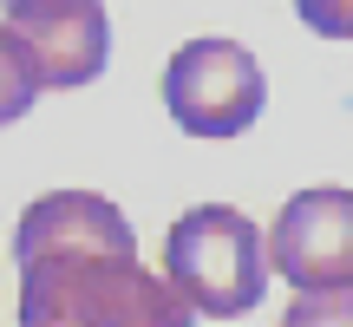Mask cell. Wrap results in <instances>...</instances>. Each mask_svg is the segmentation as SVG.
<instances>
[{
	"mask_svg": "<svg viewBox=\"0 0 353 327\" xmlns=\"http://www.w3.org/2000/svg\"><path fill=\"white\" fill-rule=\"evenodd\" d=\"M20 327H196V308L138 262L125 210L92 190L26 203L13 229Z\"/></svg>",
	"mask_w": 353,
	"mask_h": 327,
	"instance_id": "cell-1",
	"label": "cell"
},
{
	"mask_svg": "<svg viewBox=\"0 0 353 327\" xmlns=\"http://www.w3.org/2000/svg\"><path fill=\"white\" fill-rule=\"evenodd\" d=\"M164 281L196 315L236 321L268 295V236L229 203H196L164 236Z\"/></svg>",
	"mask_w": 353,
	"mask_h": 327,
	"instance_id": "cell-2",
	"label": "cell"
},
{
	"mask_svg": "<svg viewBox=\"0 0 353 327\" xmlns=\"http://www.w3.org/2000/svg\"><path fill=\"white\" fill-rule=\"evenodd\" d=\"M262 66L242 39H183L164 66V105L190 138H242L262 118Z\"/></svg>",
	"mask_w": 353,
	"mask_h": 327,
	"instance_id": "cell-3",
	"label": "cell"
},
{
	"mask_svg": "<svg viewBox=\"0 0 353 327\" xmlns=\"http://www.w3.org/2000/svg\"><path fill=\"white\" fill-rule=\"evenodd\" d=\"M268 268L288 288H347L353 281V190L314 184L281 203L268 229Z\"/></svg>",
	"mask_w": 353,
	"mask_h": 327,
	"instance_id": "cell-4",
	"label": "cell"
},
{
	"mask_svg": "<svg viewBox=\"0 0 353 327\" xmlns=\"http://www.w3.org/2000/svg\"><path fill=\"white\" fill-rule=\"evenodd\" d=\"M7 33L33 52L46 92L92 86L112 59L105 0H7Z\"/></svg>",
	"mask_w": 353,
	"mask_h": 327,
	"instance_id": "cell-5",
	"label": "cell"
},
{
	"mask_svg": "<svg viewBox=\"0 0 353 327\" xmlns=\"http://www.w3.org/2000/svg\"><path fill=\"white\" fill-rule=\"evenodd\" d=\"M39 66H33V52L20 46V39L0 26V131L7 125H20L26 112H33V99H39Z\"/></svg>",
	"mask_w": 353,
	"mask_h": 327,
	"instance_id": "cell-6",
	"label": "cell"
},
{
	"mask_svg": "<svg viewBox=\"0 0 353 327\" xmlns=\"http://www.w3.org/2000/svg\"><path fill=\"white\" fill-rule=\"evenodd\" d=\"M281 327H353V281L347 288H294Z\"/></svg>",
	"mask_w": 353,
	"mask_h": 327,
	"instance_id": "cell-7",
	"label": "cell"
},
{
	"mask_svg": "<svg viewBox=\"0 0 353 327\" xmlns=\"http://www.w3.org/2000/svg\"><path fill=\"white\" fill-rule=\"evenodd\" d=\"M294 13L321 39H353V0H294Z\"/></svg>",
	"mask_w": 353,
	"mask_h": 327,
	"instance_id": "cell-8",
	"label": "cell"
}]
</instances>
